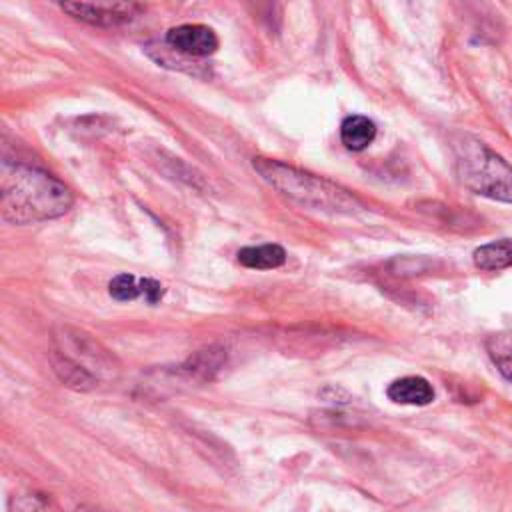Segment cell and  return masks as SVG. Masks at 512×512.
<instances>
[{"label":"cell","instance_id":"1","mask_svg":"<svg viewBox=\"0 0 512 512\" xmlns=\"http://www.w3.org/2000/svg\"><path fill=\"white\" fill-rule=\"evenodd\" d=\"M74 196L68 186L48 172L18 164L2 162L0 176V214L10 224H34L52 220L70 210Z\"/></svg>","mask_w":512,"mask_h":512},{"label":"cell","instance_id":"2","mask_svg":"<svg viewBox=\"0 0 512 512\" xmlns=\"http://www.w3.org/2000/svg\"><path fill=\"white\" fill-rule=\"evenodd\" d=\"M252 166L270 186H274L284 196L296 200L302 206L344 214H352L364 208L362 202L346 188L320 176H314L310 172L298 170L294 166L270 158H254Z\"/></svg>","mask_w":512,"mask_h":512},{"label":"cell","instance_id":"3","mask_svg":"<svg viewBox=\"0 0 512 512\" xmlns=\"http://www.w3.org/2000/svg\"><path fill=\"white\" fill-rule=\"evenodd\" d=\"M460 182L472 192L498 202H512V166L484 142L462 136L454 142Z\"/></svg>","mask_w":512,"mask_h":512},{"label":"cell","instance_id":"4","mask_svg":"<svg viewBox=\"0 0 512 512\" xmlns=\"http://www.w3.org/2000/svg\"><path fill=\"white\" fill-rule=\"evenodd\" d=\"M60 8L72 18L92 26H120L136 18L144 6L136 2H62Z\"/></svg>","mask_w":512,"mask_h":512},{"label":"cell","instance_id":"5","mask_svg":"<svg viewBox=\"0 0 512 512\" xmlns=\"http://www.w3.org/2000/svg\"><path fill=\"white\" fill-rule=\"evenodd\" d=\"M166 44L184 56H210L218 48V36L204 24H180L166 32Z\"/></svg>","mask_w":512,"mask_h":512},{"label":"cell","instance_id":"6","mask_svg":"<svg viewBox=\"0 0 512 512\" xmlns=\"http://www.w3.org/2000/svg\"><path fill=\"white\" fill-rule=\"evenodd\" d=\"M386 394L392 402L408 404V406H426L434 400V388L422 376L398 378L388 386Z\"/></svg>","mask_w":512,"mask_h":512},{"label":"cell","instance_id":"7","mask_svg":"<svg viewBox=\"0 0 512 512\" xmlns=\"http://www.w3.org/2000/svg\"><path fill=\"white\" fill-rule=\"evenodd\" d=\"M376 136V124L360 114H352L340 124V140L348 150L360 152L372 144Z\"/></svg>","mask_w":512,"mask_h":512},{"label":"cell","instance_id":"8","mask_svg":"<svg viewBox=\"0 0 512 512\" xmlns=\"http://www.w3.org/2000/svg\"><path fill=\"white\" fill-rule=\"evenodd\" d=\"M238 262L246 268L254 270H272L286 262V252L278 244H260V246H246L238 250Z\"/></svg>","mask_w":512,"mask_h":512},{"label":"cell","instance_id":"9","mask_svg":"<svg viewBox=\"0 0 512 512\" xmlns=\"http://www.w3.org/2000/svg\"><path fill=\"white\" fill-rule=\"evenodd\" d=\"M474 264L480 270H502L512 266V238H500L488 244H482L472 254Z\"/></svg>","mask_w":512,"mask_h":512},{"label":"cell","instance_id":"10","mask_svg":"<svg viewBox=\"0 0 512 512\" xmlns=\"http://www.w3.org/2000/svg\"><path fill=\"white\" fill-rule=\"evenodd\" d=\"M486 350L496 364L498 372L512 382V332L492 334L486 340Z\"/></svg>","mask_w":512,"mask_h":512},{"label":"cell","instance_id":"11","mask_svg":"<svg viewBox=\"0 0 512 512\" xmlns=\"http://www.w3.org/2000/svg\"><path fill=\"white\" fill-rule=\"evenodd\" d=\"M108 292L114 300L128 302V300H134V298L142 296V284H140V278L124 272V274H118L110 280Z\"/></svg>","mask_w":512,"mask_h":512},{"label":"cell","instance_id":"12","mask_svg":"<svg viewBox=\"0 0 512 512\" xmlns=\"http://www.w3.org/2000/svg\"><path fill=\"white\" fill-rule=\"evenodd\" d=\"M140 284H142V296L146 298V302L156 304L164 296V286L158 280H154V278H140Z\"/></svg>","mask_w":512,"mask_h":512},{"label":"cell","instance_id":"13","mask_svg":"<svg viewBox=\"0 0 512 512\" xmlns=\"http://www.w3.org/2000/svg\"><path fill=\"white\" fill-rule=\"evenodd\" d=\"M16 504L14 512H44V504L38 502L34 496H20L12 500Z\"/></svg>","mask_w":512,"mask_h":512},{"label":"cell","instance_id":"14","mask_svg":"<svg viewBox=\"0 0 512 512\" xmlns=\"http://www.w3.org/2000/svg\"><path fill=\"white\" fill-rule=\"evenodd\" d=\"M78 512H106V510H100V508H90V506H82Z\"/></svg>","mask_w":512,"mask_h":512}]
</instances>
